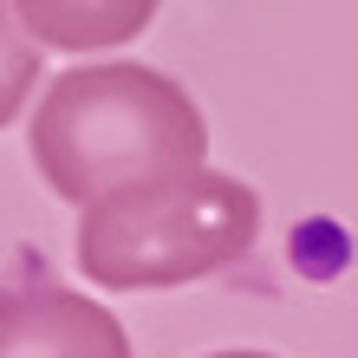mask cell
Here are the masks:
<instances>
[{
    "label": "cell",
    "mask_w": 358,
    "mask_h": 358,
    "mask_svg": "<svg viewBox=\"0 0 358 358\" xmlns=\"http://www.w3.org/2000/svg\"><path fill=\"white\" fill-rule=\"evenodd\" d=\"M27 157L52 196L92 208L117 189L202 170L208 124L170 72H150L137 59H98L46 85L27 131Z\"/></svg>",
    "instance_id": "1"
},
{
    "label": "cell",
    "mask_w": 358,
    "mask_h": 358,
    "mask_svg": "<svg viewBox=\"0 0 358 358\" xmlns=\"http://www.w3.org/2000/svg\"><path fill=\"white\" fill-rule=\"evenodd\" d=\"M261 235V196L222 170H176L78 208V267L104 293L228 273Z\"/></svg>",
    "instance_id": "2"
},
{
    "label": "cell",
    "mask_w": 358,
    "mask_h": 358,
    "mask_svg": "<svg viewBox=\"0 0 358 358\" xmlns=\"http://www.w3.org/2000/svg\"><path fill=\"white\" fill-rule=\"evenodd\" d=\"M0 358H131V332L72 287H20L0 293Z\"/></svg>",
    "instance_id": "3"
},
{
    "label": "cell",
    "mask_w": 358,
    "mask_h": 358,
    "mask_svg": "<svg viewBox=\"0 0 358 358\" xmlns=\"http://www.w3.org/2000/svg\"><path fill=\"white\" fill-rule=\"evenodd\" d=\"M163 0H13L27 33L52 52H111L157 20Z\"/></svg>",
    "instance_id": "4"
},
{
    "label": "cell",
    "mask_w": 358,
    "mask_h": 358,
    "mask_svg": "<svg viewBox=\"0 0 358 358\" xmlns=\"http://www.w3.org/2000/svg\"><path fill=\"white\" fill-rule=\"evenodd\" d=\"M33 85H39V39L13 13V0H0V131L27 111Z\"/></svg>",
    "instance_id": "5"
},
{
    "label": "cell",
    "mask_w": 358,
    "mask_h": 358,
    "mask_svg": "<svg viewBox=\"0 0 358 358\" xmlns=\"http://www.w3.org/2000/svg\"><path fill=\"white\" fill-rule=\"evenodd\" d=\"M208 358H273V352H208Z\"/></svg>",
    "instance_id": "6"
}]
</instances>
